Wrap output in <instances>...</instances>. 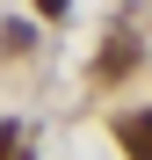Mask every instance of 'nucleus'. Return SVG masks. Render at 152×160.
<instances>
[{"label": "nucleus", "mask_w": 152, "mask_h": 160, "mask_svg": "<svg viewBox=\"0 0 152 160\" xmlns=\"http://www.w3.org/2000/svg\"><path fill=\"white\" fill-rule=\"evenodd\" d=\"M131 66H138V44L131 37H116L109 51H101V73H131Z\"/></svg>", "instance_id": "obj_1"}, {"label": "nucleus", "mask_w": 152, "mask_h": 160, "mask_svg": "<svg viewBox=\"0 0 152 160\" xmlns=\"http://www.w3.org/2000/svg\"><path fill=\"white\" fill-rule=\"evenodd\" d=\"M145 131H152L145 109H138V117H123V153H131V160H145Z\"/></svg>", "instance_id": "obj_2"}, {"label": "nucleus", "mask_w": 152, "mask_h": 160, "mask_svg": "<svg viewBox=\"0 0 152 160\" xmlns=\"http://www.w3.org/2000/svg\"><path fill=\"white\" fill-rule=\"evenodd\" d=\"M15 153H22V131H15V124H0V160H15Z\"/></svg>", "instance_id": "obj_3"}, {"label": "nucleus", "mask_w": 152, "mask_h": 160, "mask_svg": "<svg viewBox=\"0 0 152 160\" xmlns=\"http://www.w3.org/2000/svg\"><path fill=\"white\" fill-rule=\"evenodd\" d=\"M36 15H65V0H36Z\"/></svg>", "instance_id": "obj_4"}]
</instances>
